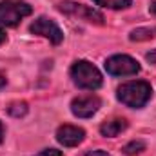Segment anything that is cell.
<instances>
[{
  "label": "cell",
  "instance_id": "obj_16",
  "mask_svg": "<svg viewBox=\"0 0 156 156\" xmlns=\"http://www.w3.org/2000/svg\"><path fill=\"white\" fill-rule=\"evenodd\" d=\"M85 156H109L105 151H91V153H87Z\"/></svg>",
  "mask_w": 156,
  "mask_h": 156
},
{
  "label": "cell",
  "instance_id": "obj_18",
  "mask_svg": "<svg viewBox=\"0 0 156 156\" xmlns=\"http://www.w3.org/2000/svg\"><path fill=\"white\" fill-rule=\"evenodd\" d=\"M4 85H5V76H4V75L0 73V89H2Z\"/></svg>",
  "mask_w": 156,
  "mask_h": 156
},
{
  "label": "cell",
  "instance_id": "obj_13",
  "mask_svg": "<svg viewBox=\"0 0 156 156\" xmlns=\"http://www.w3.org/2000/svg\"><path fill=\"white\" fill-rule=\"evenodd\" d=\"M153 37H154V29H144L142 27V29H134L129 38L133 42H140V40H147V38H153Z\"/></svg>",
  "mask_w": 156,
  "mask_h": 156
},
{
  "label": "cell",
  "instance_id": "obj_17",
  "mask_svg": "<svg viewBox=\"0 0 156 156\" xmlns=\"http://www.w3.org/2000/svg\"><path fill=\"white\" fill-rule=\"evenodd\" d=\"M149 11H151V13L156 16V0H154V2H151V5H149Z\"/></svg>",
  "mask_w": 156,
  "mask_h": 156
},
{
  "label": "cell",
  "instance_id": "obj_7",
  "mask_svg": "<svg viewBox=\"0 0 156 156\" xmlns=\"http://www.w3.org/2000/svg\"><path fill=\"white\" fill-rule=\"evenodd\" d=\"M102 105V100L98 96L87 94V96H78L71 102V111L78 118H89L93 116Z\"/></svg>",
  "mask_w": 156,
  "mask_h": 156
},
{
  "label": "cell",
  "instance_id": "obj_20",
  "mask_svg": "<svg viewBox=\"0 0 156 156\" xmlns=\"http://www.w3.org/2000/svg\"><path fill=\"white\" fill-rule=\"evenodd\" d=\"M2 138H4V129H2V123H0V142H2Z\"/></svg>",
  "mask_w": 156,
  "mask_h": 156
},
{
  "label": "cell",
  "instance_id": "obj_11",
  "mask_svg": "<svg viewBox=\"0 0 156 156\" xmlns=\"http://www.w3.org/2000/svg\"><path fill=\"white\" fill-rule=\"evenodd\" d=\"M142 151H145V142L144 140H133V142H129L123 147V153L127 156H136V154H140Z\"/></svg>",
  "mask_w": 156,
  "mask_h": 156
},
{
  "label": "cell",
  "instance_id": "obj_10",
  "mask_svg": "<svg viewBox=\"0 0 156 156\" xmlns=\"http://www.w3.org/2000/svg\"><path fill=\"white\" fill-rule=\"evenodd\" d=\"M94 4L107 9H125L131 5V0H94Z\"/></svg>",
  "mask_w": 156,
  "mask_h": 156
},
{
  "label": "cell",
  "instance_id": "obj_12",
  "mask_svg": "<svg viewBox=\"0 0 156 156\" xmlns=\"http://www.w3.org/2000/svg\"><path fill=\"white\" fill-rule=\"evenodd\" d=\"M7 113L11 115V116H24L26 113H27V104L26 102H13L9 107H7Z\"/></svg>",
  "mask_w": 156,
  "mask_h": 156
},
{
  "label": "cell",
  "instance_id": "obj_1",
  "mask_svg": "<svg viewBox=\"0 0 156 156\" xmlns=\"http://www.w3.org/2000/svg\"><path fill=\"white\" fill-rule=\"evenodd\" d=\"M151 94H153V89L147 82H142V80H136V82H127L123 85L118 87V100L122 104H125L127 107H133V109H140L144 107L149 100H151Z\"/></svg>",
  "mask_w": 156,
  "mask_h": 156
},
{
  "label": "cell",
  "instance_id": "obj_8",
  "mask_svg": "<svg viewBox=\"0 0 156 156\" xmlns=\"http://www.w3.org/2000/svg\"><path fill=\"white\" fill-rule=\"evenodd\" d=\"M85 138V131L82 127L75 125H62L56 131V140L64 145V147H75L78 144H82Z\"/></svg>",
  "mask_w": 156,
  "mask_h": 156
},
{
  "label": "cell",
  "instance_id": "obj_4",
  "mask_svg": "<svg viewBox=\"0 0 156 156\" xmlns=\"http://www.w3.org/2000/svg\"><path fill=\"white\" fill-rule=\"evenodd\" d=\"M105 69L113 76H131L140 71V64L127 55H115L105 60Z\"/></svg>",
  "mask_w": 156,
  "mask_h": 156
},
{
  "label": "cell",
  "instance_id": "obj_2",
  "mask_svg": "<svg viewBox=\"0 0 156 156\" xmlns=\"http://www.w3.org/2000/svg\"><path fill=\"white\" fill-rule=\"evenodd\" d=\"M71 78L80 89L94 91L102 85V75L100 71L87 60H78L71 67Z\"/></svg>",
  "mask_w": 156,
  "mask_h": 156
},
{
  "label": "cell",
  "instance_id": "obj_19",
  "mask_svg": "<svg viewBox=\"0 0 156 156\" xmlns=\"http://www.w3.org/2000/svg\"><path fill=\"white\" fill-rule=\"evenodd\" d=\"M4 40H5V33H4V31H2V29H0V44H2V42H4Z\"/></svg>",
  "mask_w": 156,
  "mask_h": 156
},
{
  "label": "cell",
  "instance_id": "obj_9",
  "mask_svg": "<svg viewBox=\"0 0 156 156\" xmlns=\"http://www.w3.org/2000/svg\"><path fill=\"white\" fill-rule=\"evenodd\" d=\"M127 129V122L123 118H115V120H109L105 123H102L100 127V133L102 136H107V138H113V136H118L122 131Z\"/></svg>",
  "mask_w": 156,
  "mask_h": 156
},
{
  "label": "cell",
  "instance_id": "obj_5",
  "mask_svg": "<svg viewBox=\"0 0 156 156\" xmlns=\"http://www.w3.org/2000/svg\"><path fill=\"white\" fill-rule=\"evenodd\" d=\"M58 9H60L62 13L80 16V18L91 22V24H98V26L104 24V15L98 13V11L93 9V7L83 5V4H76V2H60V4H58Z\"/></svg>",
  "mask_w": 156,
  "mask_h": 156
},
{
  "label": "cell",
  "instance_id": "obj_14",
  "mask_svg": "<svg viewBox=\"0 0 156 156\" xmlns=\"http://www.w3.org/2000/svg\"><path fill=\"white\" fill-rule=\"evenodd\" d=\"M37 156H64V154H62V151H58V149H44V151H40Z\"/></svg>",
  "mask_w": 156,
  "mask_h": 156
},
{
  "label": "cell",
  "instance_id": "obj_3",
  "mask_svg": "<svg viewBox=\"0 0 156 156\" xmlns=\"http://www.w3.org/2000/svg\"><path fill=\"white\" fill-rule=\"evenodd\" d=\"M31 5L20 0H4L0 2V24L5 27L16 26L24 16L31 15Z\"/></svg>",
  "mask_w": 156,
  "mask_h": 156
},
{
  "label": "cell",
  "instance_id": "obj_6",
  "mask_svg": "<svg viewBox=\"0 0 156 156\" xmlns=\"http://www.w3.org/2000/svg\"><path fill=\"white\" fill-rule=\"evenodd\" d=\"M29 29H31V33L40 35V37L47 38L49 42H53V44H60V42L64 40L62 29H60L51 18H47V16H40V18H37V20L31 24Z\"/></svg>",
  "mask_w": 156,
  "mask_h": 156
},
{
  "label": "cell",
  "instance_id": "obj_15",
  "mask_svg": "<svg viewBox=\"0 0 156 156\" xmlns=\"http://www.w3.org/2000/svg\"><path fill=\"white\" fill-rule=\"evenodd\" d=\"M145 58H147V62H149V64H154V66H156V49H153L151 53H147V55H145Z\"/></svg>",
  "mask_w": 156,
  "mask_h": 156
}]
</instances>
